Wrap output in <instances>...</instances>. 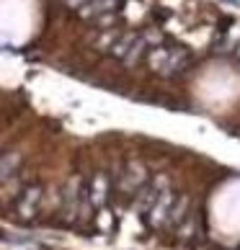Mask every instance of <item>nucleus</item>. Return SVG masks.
<instances>
[{"label":"nucleus","instance_id":"obj_1","mask_svg":"<svg viewBox=\"0 0 240 250\" xmlns=\"http://www.w3.org/2000/svg\"><path fill=\"white\" fill-rule=\"evenodd\" d=\"M168 204H171V191H160V199L153 204V209H150L153 214L147 217V222H150V225H158V222L168 214V211H165V209H168Z\"/></svg>","mask_w":240,"mask_h":250},{"label":"nucleus","instance_id":"obj_3","mask_svg":"<svg viewBox=\"0 0 240 250\" xmlns=\"http://www.w3.org/2000/svg\"><path fill=\"white\" fill-rule=\"evenodd\" d=\"M238 3H240V0H238Z\"/></svg>","mask_w":240,"mask_h":250},{"label":"nucleus","instance_id":"obj_2","mask_svg":"<svg viewBox=\"0 0 240 250\" xmlns=\"http://www.w3.org/2000/svg\"><path fill=\"white\" fill-rule=\"evenodd\" d=\"M39 196H42L39 188H29V191H26V196L21 199V204H18V211H21L23 217H31L34 209H36V201H39Z\"/></svg>","mask_w":240,"mask_h":250}]
</instances>
